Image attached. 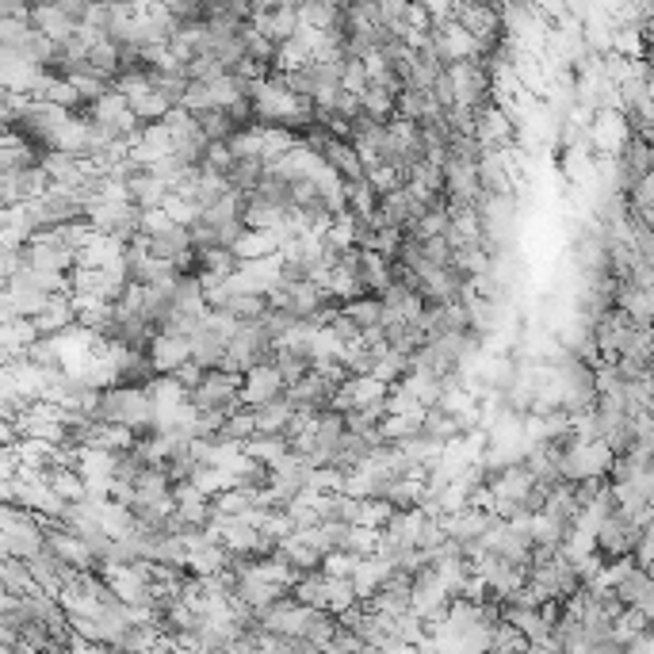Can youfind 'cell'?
I'll list each match as a JSON object with an SVG mask.
<instances>
[{
	"label": "cell",
	"mask_w": 654,
	"mask_h": 654,
	"mask_svg": "<svg viewBox=\"0 0 654 654\" xmlns=\"http://www.w3.org/2000/svg\"><path fill=\"white\" fill-rule=\"evenodd\" d=\"M96 417H100V421H115V425H131L134 433H153V425H157V406H153V398L146 387L119 383V387H104V391H100Z\"/></svg>",
	"instance_id": "6da1fadb"
},
{
	"label": "cell",
	"mask_w": 654,
	"mask_h": 654,
	"mask_svg": "<svg viewBox=\"0 0 654 654\" xmlns=\"http://www.w3.org/2000/svg\"><path fill=\"white\" fill-rule=\"evenodd\" d=\"M241 383H245V375L241 371H230V368H211L203 375V383L192 387V406L199 410H215V414H234L245 406V398H241Z\"/></svg>",
	"instance_id": "7a4b0ae2"
},
{
	"label": "cell",
	"mask_w": 654,
	"mask_h": 654,
	"mask_svg": "<svg viewBox=\"0 0 654 654\" xmlns=\"http://www.w3.org/2000/svg\"><path fill=\"white\" fill-rule=\"evenodd\" d=\"M612 459H616V452H612L601 436L597 440H570L567 448H563V479L582 482V479H593V475H609Z\"/></svg>",
	"instance_id": "3957f363"
},
{
	"label": "cell",
	"mask_w": 654,
	"mask_h": 654,
	"mask_svg": "<svg viewBox=\"0 0 654 654\" xmlns=\"http://www.w3.org/2000/svg\"><path fill=\"white\" fill-rule=\"evenodd\" d=\"M88 218H92V226H96L100 234H115V238H123V241H131L142 234V207H138L134 199H108V203L92 207Z\"/></svg>",
	"instance_id": "277c9868"
},
{
	"label": "cell",
	"mask_w": 654,
	"mask_h": 654,
	"mask_svg": "<svg viewBox=\"0 0 654 654\" xmlns=\"http://www.w3.org/2000/svg\"><path fill=\"white\" fill-rule=\"evenodd\" d=\"M586 138L597 153L624 150V142L632 138V123H628L624 108H597L593 111V119H589V127H586Z\"/></svg>",
	"instance_id": "5b68a950"
},
{
	"label": "cell",
	"mask_w": 654,
	"mask_h": 654,
	"mask_svg": "<svg viewBox=\"0 0 654 654\" xmlns=\"http://www.w3.org/2000/svg\"><path fill=\"white\" fill-rule=\"evenodd\" d=\"M50 173L43 165H31L23 173H0V203L4 207H16V203H35L50 192Z\"/></svg>",
	"instance_id": "8992f818"
},
{
	"label": "cell",
	"mask_w": 654,
	"mask_h": 654,
	"mask_svg": "<svg viewBox=\"0 0 654 654\" xmlns=\"http://www.w3.org/2000/svg\"><path fill=\"white\" fill-rule=\"evenodd\" d=\"M387 391H391V383H383L379 375H349V379L341 383L337 398H333V406H337L341 414L368 410L375 402H387Z\"/></svg>",
	"instance_id": "52a82bcc"
},
{
	"label": "cell",
	"mask_w": 654,
	"mask_h": 654,
	"mask_svg": "<svg viewBox=\"0 0 654 654\" xmlns=\"http://www.w3.org/2000/svg\"><path fill=\"white\" fill-rule=\"evenodd\" d=\"M475 134L482 138L486 150H509V146H517V123L494 100L482 104L479 115H475Z\"/></svg>",
	"instance_id": "ba28073f"
},
{
	"label": "cell",
	"mask_w": 654,
	"mask_h": 654,
	"mask_svg": "<svg viewBox=\"0 0 654 654\" xmlns=\"http://www.w3.org/2000/svg\"><path fill=\"white\" fill-rule=\"evenodd\" d=\"M284 391H287L284 375H280V368H276L272 360L245 371V383H241V398H245V406H261V402H272V398H280Z\"/></svg>",
	"instance_id": "9c48e42d"
},
{
	"label": "cell",
	"mask_w": 654,
	"mask_h": 654,
	"mask_svg": "<svg viewBox=\"0 0 654 654\" xmlns=\"http://www.w3.org/2000/svg\"><path fill=\"white\" fill-rule=\"evenodd\" d=\"M326 165H329L326 153L314 150V146H306V142H299V146H291L272 169L284 173L287 180H318V173H322Z\"/></svg>",
	"instance_id": "30bf717a"
},
{
	"label": "cell",
	"mask_w": 654,
	"mask_h": 654,
	"mask_svg": "<svg viewBox=\"0 0 654 654\" xmlns=\"http://www.w3.org/2000/svg\"><path fill=\"white\" fill-rule=\"evenodd\" d=\"M31 23H35L43 35H50L54 43H69V39L81 31V23L73 20L66 8H58L54 0H39V4H31Z\"/></svg>",
	"instance_id": "8fae6325"
},
{
	"label": "cell",
	"mask_w": 654,
	"mask_h": 654,
	"mask_svg": "<svg viewBox=\"0 0 654 654\" xmlns=\"http://www.w3.org/2000/svg\"><path fill=\"white\" fill-rule=\"evenodd\" d=\"M23 257H27V264L50 268V272H73V268H77V253L50 238H31L23 245Z\"/></svg>",
	"instance_id": "7c38bea8"
},
{
	"label": "cell",
	"mask_w": 654,
	"mask_h": 654,
	"mask_svg": "<svg viewBox=\"0 0 654 654\" xmlns=\"http://www.w3.org/2000/svg\"><path fill=\"white\" fill-rule=\"evenodd\" d=\"M150 360H153V368H157V371H176L184 360H192V337L161 329V333L153 337V345H150Z\"/></svg>",
	"instance_id": "4fadbf2b"
},
{
	"label": "cell",
	"mask_w": 654,
	"mask_h": 654,
	"mask_svg": "<svg viewBox=\"0 0 654 654\" xmlns=\"http://www.w3.org/2000/svg\"><path fill=\"white\" fill-rule=\"evenodd\" d=\"M27 563H31V574H35V582H39L46 593H62V586H66L69 578H73V567H69V563L62 559V555H58V551H50V547L35 551Z\"/></svg>",
	"instance_id": "5bb4252c"
},
{
	"label": "cell",
	"mask_w": 654,
	"mask_h": 654,
	"mask_svg": "<svg viewBox=\"0 0 654 654\" xmlns=\"http://www.w3.org/2000/svg\"><path fill=\"white\" fill-rule=\"evenodd\" d=\"M31 165H43V150L27 142L20 131H8L0 142V173H23Z\"/></svg>",
	"instance_id": "9a60e30c"
},
{
	"label": "cell",
	"mask_w": 654,
	"mask_h": 654,
	"mask_svg": "<svg viewBox=\"0 0 654 654\" xmlns=\"http://www.w3.org/2000/svg\"><path fill=\"white\" fill-rule=\"evenodd\" d=\"M35 326H39L43 337H58V333H66L69 326H77V303H73V291L50 295L46 310L35 314Z\"/></svg>",
	"instance_id": "2e32d148"
},
{
	"label": "cell",
	"mask_w": 654,
	"mask_h": 654,
	"mask_svg": "<svg viewBox=\"0 0 654 654\" xmlns=\"http://www.w3.org/2000/svg\"><path fill=\"white\" fill-rule=\"evenodd\" d=\"M173 131H169V123L161 119V123H146L142 131L131 138V157H138V161H146V165H153L157 157H165V153H173Z\"/></svg>",
	"instance_id": "e0dca14e"
},
{
	"label": "cell",
	"mask_w": 654,
	"mask_h": 654,
	"mask_svg": "<svg viewBox=\"0 0 654 654\" xmlns=\"http://www.w3.org/2000/svg\"><path fill=\"white\" fill-rule=\"evenodd\" d=\"M322 153H326V161L337 169V173L345 176V180H364V176H368V161H364L360 150L352 146V138L333 134L326 146H322Z\"/></svg>",
	"instance_id": "ac0fdd59"
},
{
	"label": "cell",
	"mask_w": 654,
	"mask_h": 654,
	"mask_svg": "<svg viewBox=\"0 0 654 654\" xmlns=\"http://www.w3.org/2000/svg\"><path fill=\"white\" fill-rule=\"evenodd\" d=\"M253 27L257 31H264L268 39H276V43H287L299 27H303V16H299V8H287V4H280V8H268V12H253Z\"/></svg>",
	"instance_id": "d6986e66"
},
{
	"label": "cell",
	"mask_w": 654,
	"mask_h": 654,
	"mask_svg": "<svg viewBox=\"0 0 654 654\" xmlns=\"http://www.w3.org/2000/svg\"><path fill=\"white\" fill-rule=\"evenodd\" d=\"M226 345H230V333H222L218 326H207L196 329L192 333V360H199L203 368H222V360H226Z\"/></svg>",
	"instance_id": "ffe728a7"
},
{
	"label": "cell",
	"mask_w": 654,
	"mask_h": 654,
	"mask_svg": "<svg viewBox=\"0 0 654 654\" xmlns=\"http://www.w3.org/2000/svg\"><path fill=\"white\" fill-rule=\"evenodd\" d=\"M391 570L394 567L383 559V555H360V559H356V567H352V582H356L360 601H368L371 593H375V589L391 578Z\"/></svg>",
	"instance_id": "44dd1931"
},
{
	"label": "cell",
	"mask_w": 654,
	"mask_h": 654,
	"mask_svg": "<svg viewBox=\"0 0 654 654\" xmlns=\"http://www.w3.org/2000/svg\"><path fill=\"white\" fill-rule=\"evenodd\" d=\"M146 391H150L153 406H157V414H165V410H176V406H184L188 398H192V391L176 379L173 371H157L150 383H146Z\"/></svg>",
	"instance_id": "7402d4cb"
},
{
	"label": "cell",
	"mask_w": 654,
	"mask_h": 654,
	"mask_svg": "<svg viewBox=\"0 0 654 654\" xmlns=\"http://www.w3.org/2000/svg\"><path fill=\"white\" fill-rule=\"evenodd\" d=\"M440 100H436L433 85L429 88H402L398 92V115H406V119H414V123H429L440 115Z\"/></svg>",
	"instance_id": "603a6c76"
},
{
	"label": "cell",
	"mask_w": 654,
	"mask_h": 654,
	"mask_svg": "<svg viewBox=\"0 0 654 654\" xmlns=\"http://www.w3.org/2000/svg\"><path fill=\"white\" fill-rule=\"evenodd\" d=\"M276 551H280V555H284L295 570H318V567H322V559H326V551L310 544L299 528H295L291 536H284V540L276 544Z\"/></svg>",
	"instance_id": "cb8c5ba5"
},
{
	"label": "cell",
	"mask_w": 654,
	"mask_h": 654,
	"mask_svg": "<svg viewBox=\"0 0 654 654\" xmlns=\"http://www.w3.org/2000/svg\"><path fill=\"white\" fill-rule=\"evenodd\" d=\"M31 589H39L35 574H31V563L20 559V555H4V559H0V593L23 597V593H31Z\"/></svg>",
	"instance_id": "d4e9b609"
},
{
	"label": "cell",
	"mask_w": 654,
	"mask_h": 654,
	"mask_svg": "<svg viewBox=\"0 0 654 654\" xmlns=\"http://www.w3.org/2000/svg\"><path fill=\"white\" fill-rule=\"evenodd\" d=\"M127 192H131V199L142 207V211H150V207H165V199L173 196V184L161 180V176L150 169V173H142L138 180H131Z\"/></svg>",
	"instance_id": "484cf974"
},
{
	"label": "cell",
	"mask_w": 654,
	"mask_h": 654,
	"mask_svg": "<svg viewBox=\"0 0 654 654\" xmlns=\"http://www.w3.org/2000/svg\"><path fill=\"white\" fill-rule=\"evenodd\" d=\"M230 559H234V551L226 544L188 547V570H192V574H218V570L230 567Z\"/></svg>",
	"instance_id": "4316f807"
},
{
	"label": "cell",
	"mask_w": 654,
	"mask_h": 654,
	"mask_svg": "<svg viewBox=\"0 0 654 654\" xmlns=\"http://www.w3.org/2000/svg\"><path fill=\"white\" fill-rule=\"evenodd\" d=\"M264 173H268V161L264 157H238L234 165H230V173H226V180H230V188L234 192H257L261 188Z\"/></svg>",
	"instance_id": "83f0119b"
},
{
	"label": "cell",
	"mask_w": 654,
	"mask_h": 654,
	"mask_svg": "<svg viewBox=\"0 0 654 654\" xmlns=\"http://www.w3.org/2000/svg\"><path fill=\"white\" fill-rule=\"evenodd\" d=\"M295 414V406L287 402V394L280 398H272V402H261V406H253V417H257V433H284L287 421Z\"/></svg>",
	"instance_id": "f1b7e54d"
},
{
	"label": "cell",
	"mask_w": 654,
	"mask_h": 654,
	"mask_svg": "<svg viewBox=\"0 0 654 654\" xmlns=\"http://www.w3.org/2000/svg\"><path fill=\"white\" fill-rule=\"evenodd\" d=\"M234 253H238V261H253V257H272V253H280V238L272 234V230H245L238 241H234Z\"/></svg>",
	"instance_id": "f546056e"
},
{
	"label": "cell",
	"mask_w": 654,
	"mask_h": 654,
	"mask_svg": "<svg viewBox=\"0 0 654 654\" xmlns=\"http://www.w3.org/2000/svg\"><path fill=\"white\" fill-rule=\"evenodd\" d=\"M272 364L280 368L284 383L291 387V383H299L306 371L314 368V356L303 352V349H291V345H276V352H272Z\"/></svg>",
	"instance_id": "4dcf8cb0"
},
{
	"label": "cell",
	"mask_w": 654,
	"mask_h": 654,
	"mask_svg": "<svg viewBox=\"0 0 654 654\" xmlns=\"http://www.w3.org/2000/svg\"><path fill=\"white\" fill-rule=\"evenodd\" d=\"M245 452L272 467L276 459H284L287 452H291V440H287L284 433H253L249 440H245Z\"/></svg>",
	"instance_id": "1f68e13d"
},
{
	"label": "cell",
	"mask_w": 654,
	"mask_h": 654,
	"mask_svg": "<svg viewBox=\"0 0 654 654\" xmlns=\"http://www.w3.org/2000/svg\"><path fill=\"white\" fill-rule=\"evenodd\" d=\"M379 188L371 184L368 176L364 180H349V211L360 218H375V211H379Z\"/></svg>",
	"instance_id": "d6a6232c"
},
{
	"label": "cell",
	"mask_w": 654,
	"mask_h": 654,
	"mask_svg": "<svg viewBox=\"0 0 654 654\" xmlns=\"http://www.w3.org/2000/svg\"><path fill=\"white\" fill-rule=\"evenodd\" d=\"M352 605H360V593H356V582H352V574L345 578H337V574H329V597H326V609L329 612H349Z\"/></svg>",
	"instance_id": "836d02e7"
},
{
	"label": "cell",
	"mask_w": 654,
	"mask_h": 654,
	"mask_svg": "<svg viewBox=\"0 0 654 654\" xmlns=\"http://www.w3.org/2000/svg\"><path fill=\"white\" fill-rule=\"evenodd\" d=\"M218 513H230V517H249L257 509V494L253 490H241V486H226L222 494H215Z\"/></svg>",
	"instance_id": "e575fe53"
},
{
	"label": "cell",
	"mask_w": 654,
	"mask_h": 654,
	"mask_svg": "<svg viewBox=\"0 0 654 654\" xmlns=\"http://www.w3.org/2000/svg\"><path fill=\"white\" fill-rule=\"evenodd\" d=\"M131 108L134 115L142 119V123H161L169 111H173V104L161 96V92H153V88H146V92H138V96H131Z\"/></svg>",
	"instance_id": "d590c367"
},
{
	"label": "cell",
	"mask_w": 654,
	"mask_h": 654,
	"mask_svg": "<svg viewBox=\"0 0 654 654\" xmlns=\"http://www.w3.org/2000/svg\"><path fill=\"white\" fill-rule=\"evenodd\" d=\"M196 119H199V127L211 134V142H226L230 134L238 131V123L230 119V111L226 108H199Z\"/></svg>",
	"instance_id": "8d00e7d4"
},
{
	"label": "cell",
	"mask_w": 654,
	"mask_h": 654,
	"mask_svg": "<svg viewBox=\"0 0 654 654\" xmlns=\"http://www.w3.org/2000/svg\"><path fill=\"white\" fill-rule=\"evenodd\" d=\"M410 368H414V356L391 345V349L383 352V360L375 364V375H379L383 383H398V379H406V375H410Z\"/></svg>",
	"instance_id": "74e56055"
},
{
	"label": "cell",
	"mask_w": 654,
	"mask_h": 654,
	"mask_svg": "<svg viewBox=\"0 0 654 654\" xmlns=\"http://www.w3.org/2000/svg\"><path fill=\"white\" fill-rule=\"evenodd\" d=\"M27 360L39 364V368H66L58 337H39V341H31V345H27Z\"/></svg>",
	"instance_id": "f35d334b"
},
{
	"label": "cell",
	"mask_w": 654,
	"mask_h": 654,
	"mask_svg": "<svg viewBox=\"0 0 654 654\" xmlns=\"http://www.w3.org/2000/svg\"><path fill=\"white\" fill-rule=\"evenodd\" d=\"M421 421H425L421 414H387L383 417V440L398 444V440H406V436L421 433Z\"/></svg>",
	"instance_id": "ab89813d"
},
{
	"label": "cell",
	"mask_w": 654,
	"mask_h": 654,
	"mask_svg": "<svg viewBox=\"0 0 654 654\" xmlns=\"http://www.w3.org/2000/svg\"><path fill=\"white\" fill-rule=\"evenodd\" d=\"M379 536H383V528L352 524L349 540H345V551H352V555H375V551H379Z\"/></svg>",
	"instance_id": "60d3db41"
},
{
	"label": "cell",
	"mask_w": 654,
	"mask_h": 654,
	"mask_svg": "<svg viewBox=\"0 0 654 654\" xmlns=\"http://www.w3.org/2000/svg\"><path fill=\"white\" fill-rule=\"evenodd\" d=\"M310 352H314V360H341V356H345V341H341L329 326H322L318 333H314Z\"/></svg>",
	"instance_id": "b9f144b4"
},
{
	"label": "cell",
	"mask_w": 654,
	"mask_h": 654,
	"mask_svg": "<svg viewBox=\"0 0 654 654\" xmlns=\"http://www.w3.org/2000/svg\"><path fill=\"white\" fill-rule=\"evenodd\" d=\"M165 211H169L176 222H196L203 207H199L196 199H188V196H180V192H173V196L165 199Z\"/></svg>",
	"instance_id": "7bdbcfd3"
},
{
	"label": "cell",
	"mask_w": 654,
	"mask_h": 654,
	"mask_svg": "<svg viewBox=\"0 0 654 654\" xmlns=\"http://www.w3.org/2000/svg\"><path fill=\"white\" fill-rule=\"evenodd\" d=\"M326 651H368V643H364V635H356L349 624H341L333 639L326 643Z\"/></svg>",
	"instance_id": "ee69618b"
},
{
	"label": "cell",
	"mask_w": 654,
	"mask_h": 654,
	"mask_svg": "<svg viewBox=\"0 0 654 654\" xmlns=\"http://www.w3.org/2000/svg\"><path fill=\"white\" fill-rule=\"evenodd\" d=\"M356 559H360V555H352V551H329L326 559H322V570H326V574H337V578H345V574H352Z\"/></svg>",
	"instance_id": "f6af8a7d"
},
{
	"label": "cell",
	"mask_w": 654,
	"mask_h": 654,
	"mask_svg": "<svg viewBox=\"0 0 654 654\" xmlns=\"http://www.w3.org/2000/svg\"><path fill=\"white\" fill-rule=\"evenodd\" d=\"M176 218L165 211V207H150V211H142V234H161L165 226H173Z\"/></svg>",
	"instance_id": "bcb514c9"
},
{
	"label": "cell",
	"mask_w": 654,
	"mask_h": 654,
	"mask_svg": "<svg viewBox=\"0 0 654 654\" xmlns=\"http://www.w3.org/2000/svg\"><path fill=\"white\" fill-rule=\"evenodd\" d=\"M173 375L180 379V383H184V387H188V391H192V387H199V383H203L207 368H203L199 360H184V364H180V368H176Z\"/></svg>",
	"instance_id": "7dc6e473"
},
{
	"label": "cell",
	"mask_w": 654,
	"mask_h": 654,
	"mask_svg": "<svg viewBox=\"0 0 654 654\" xmlns=\"http://www.w3.org/2000/svg\"><path fill=\"white\" fill-rule=\"evenodd\" d=\"M0 20H31L27 0H0Z\"/></svg>",
	"instance_id": "c3c4849f"
},
{
	"label": "cell",
	"mask_w": 654,
	"mask_h": 654,
	"mask_svg": "<svg viewBox=\"0 0 654 654\" xmlns=\"http://www.w3.org/2000/svg\"><path fill=\"white\" fill-rule=\"evenodd\" d=\"M284 0H253V12H268V8H280Z\"/></svg>",
	"instance_id": "681fc988"
},
{
	"label": "cell",
	"mask_w": 654,
	"mask_h": 654,
	"mask_svg": "<svg viewBox=\"0 0 654 654\" xmlns=\"http://www.w3.org/2000/svg\"><path fill=\"white\" fill-rule=\"evenodd\" d=\"M27 4H39V0H27Z\"/></svg>",
	"instance_id": "f907efd6"
}]
</instances>
